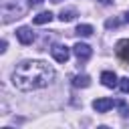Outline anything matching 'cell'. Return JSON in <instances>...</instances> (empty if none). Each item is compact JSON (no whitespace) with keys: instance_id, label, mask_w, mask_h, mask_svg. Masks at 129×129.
<instances>
[{"instance_id":"obj_19","label":"cell","mask_w":129,"mask_h":129,"mask_svg":"<svg viewBox=\"0 0 129 129\" xmlns=\"http://www.w3.org/2000/svg\"><path fill=\"white\" fill-rule=\"evenodd\" d=\"M50 2H54V4H58V2H60V0H50Z\"/></svg>"},{"instance_id":"obj_5","label":"cell","mask_w":129,"mask_h":129,"mask_svg":"<svg viewBox=\"0 0 129 129\" xmlns=\"http://www.w3.org/2000/svg\"><path fill=\"white\" fill-rule=\"evenodd\" d=\"M117 105V101H113V99H107V97H101V99H95L93 101V109L97 111V113H107L111 107H115Z\"/></svg>"},{"instance_id":"obj_3","label":"cell","mask_w":129,"mask_h":129,"mask_svg":"<svg viewBox=\"0 0 129 129\" xmlns=\"http://www.w3.org/2000/svg\"><path fill=\"white\" fill-rule=\"evenodd\" d=\"M50 54H52V58H54L56 62H67L69 56H71V50H69L64 44H54V46L50 48Z\"/></svg>"},{"instance_id":"obj_17","label":"cell","mask_w":129,"mask_h":129,"mask_svg":"<svg viewBox=\"0 0 129 129\" xmlns=\"http://www.w3.org/2000/svg\"><path fill=\"white\" fill-rule=\"evenodd\" d=\"M99 4H103V6H109V4H113V0H99Z\"/></svg>"},{"instance_id":"obj_6","label":"cell","mask_w":129,"mask_h":129,"mask_svg":"<svg viewBox=\"0 0 129 129\" xmlns=\"http://www.w3.org/2000/svg\"><path fill=\"white\" fill-rule=\"evenodd\" d=\"M16 38H18L22 44H32V42H34V32H32V28H28V26H20V28H16Z\"/></svg>"},{"instance_id":"obj_16","label":"cell","mask_w":129,"mask_h":129,"mask_svg":"<svg viewBox=\"0 0 129 129\" xmlns=\"http://www.w3.org/2000/svg\"><path fill=\"white\" fill-rule=\"evenodd\" d=\"M42 2H44V0H28V6H30V8H38Z\"/></svg>"},{"instance_id":"obj_9","label":"cell","mask_w":129,"mask_h":129,"mask_svg":"<svg viewBox=\"0 0 129 129\" xmlns=\"http://www.w3.org/2000/svg\"><path fill=\"white\" fill-rule=\"evenodd\" d=\"M89 85H91V79L87 75H77L73 79V87H77V89H87Z\"/></svg>"},{"instance_id":"obj_15","label":"cell","mask_w":129,"mask_h":129,"mask_svg":"<svg viewBox=\"0 0 129 129\" xmlns=\"http://www.w3.org/2000/svg\"><path fill=\"white\" fill-rule=\"evenodd\" d=\"M117 107H119L121 115H127V113H129V107L125 105V101H117Z\"/></svg>"},{"instance_id":"obj_18","label":"cell","mask_w":129,"mask_h":129,"mask_svg":"<svg viewBox=\"0 0 129 129\" xmlns=\"http://www.w3.org/2000/svg\"><path fill=\"white\" fill-rule=\"evenodd\" d=\"M125 20H127V22H129V10H127V12H125Z\"/></svg>"},{"instance_id":"obj_4","label":"cell","mask_w":129,"mask_h":129,"mask_svg":"<svg viewBox=\"0 0 129 129\" xmlns=\"http://www.w3.org/2000/svg\"><path fill=\"white\" fill-rule=\"evenodd\" d=\"M73 52H75V56H77L79 60H89L91 54H93V48H91L89 44H85V42H77V44L73 46Z\"/></svg>"},{"instance_id":"obj_8","label":"cell","mask_w":129,"mask_h":129,"mask_svg":"<svg viewBox=\"0 0 129 129\" xmlns=\"http://www.w3.org/2000/svg\"><path fill=\"white\" fill-rule=\"evenodd\" d=\"M101 83H103L105 87L113 89V87L117 85V75H115L113 71H103V73H101Z\"/></svg>"},{"instance_id":"obj_2","label":"cell","mask_w":129,"mask_h":129,"mask_svg":"<svg viewBox=\"0 0 129 129\" xmlns=\"http://www.w3.org/2000/svg\"><path fill=\"white\" fill-rule=\"evenodd\" d=\"M24 14V6L20 4V0H2V20L4 24H8L14 18H22Z\"/></svg>"},{"instance_id":"obj_13","label":"cell","mask_w":129,"mask_h":129,"mask_svg":"<svg viewBox=\"0 0 129 129\" xmlns=\"http://www.w3.org/2000/svg\"><path fill=\"white\" fill-rule=\"evenodd\" d=\"M119 89H121L123 93H129V77H123V79L119 81Z\"/></svg>"},{"instance_id":"obj_7","label":"cell","mask_w":129,"mask_h":129,"mask_svg":"<svg viewBox=\"0 0 129 129\" xmlns=\"http://www.w3.org/2000/svg\"><path fill=\"white\" fill-rule=\"evenodd\" d=\"M115 52L123 62H129V38H121L115 44Z\"/></svg>"},{"instance_id":"obj_1","label":"cell","mask_w":129,"mask_h":129,"mask_svg":"<svg viewBox=\"0 0 129 129\" xmlns=\"http://www.w3.org/2000/svg\"><path fill=\"white\" fill-rule=\"evenodd\" d=\"M54 69L44 60H22L12 73V85L18 91H38L54 81Z\"/></svg>"},{"instance_id":"obj_10","label":"cell","mask_w":129,"mask_h":129,"mask_svg":"<svg viewBox=\"0 0 129 129\" xmlns=\"http://www.w3.org/2000/svg\"><path fill=\"white\" fill-rule=\"evenodd\" d=\"M50 20H52V12H40V14H36V16L32 18L34 24H46V22H50Z\"/></svg>"},{"instance_id":"obj_14","label":"cell","mask_w":129,"mask_h":129,"mask_svg":"<svg viewBox=\"0 0 129 129\" xmlns=\"http://www.w3.org/2000/svg\"><path fill=\"white\" fill-rule=\"evenodd\" d=\"M119 24H121V20H117V18H109V20L105 22V26H107V28H117Z\"/></svg>"},{"instance_id":"obj_12","label":"cell","mask_w":129,"mask_h":129,"mask_svg":"<svg viewBox=\"0 0 129 129\" xmlns=\"http://www.w3.org/2000/svg\"><path fill=\"white\" fill-rule=\"evenodd\" d=\"M77 34L87 38V36L93 34V26H91V24H79V26H77Z\"/></svg>"},{"instance_id":"obj_11","label":"cell","mask_w":129,"mask_h":129,"mask_svg":"<svg viewBox=\"0 0 129 129\" xmlns=\"http://www.w3.org/2000/svg\"><path fill=\"white\" fill-rule=\"evenodd\" d=\"M75 16H77V10H75V8H67V10H60V14H58V18H60L62 22H71Z\"/></svg>"}]
</instances>
